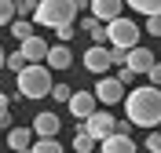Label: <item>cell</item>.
<instances>
[{
    "label": "cell",
    "instance_id": "obj_1",
    "mask_svg": "<svg viewBox=\"0 0 161 153\" xmlns=\"http://www.w3.org/2000/svg\"><path fill=\"white\" fill-rule=\"evenodd\" d=\"M125 117L136 128H158L161 124V88L143 84L125 95Z\"/></svg>",
    "mask_w": 161,
    "mask_h": 153
},
{
    "label": "cell",
    "instance_id": "obj_2",
    "mask_svg": "<svg viewBox=\"0 0 161 153\" xmlns=\"http://www.w3.org/2000/svg\"><path fill=\"white\" fill-rule=\"evenodd\" d=\"M51 73L55 69H51L48 62H30V66L19 73V95L22 99H48L51 88H55Z\"/></svg>",
    "mask_w": 161,
    "mask_h": 153
},
{
    "label": "cell",
    "instance_id": "obj_3",
    "mask_svg": "<svg viewBox=\"0 0 161 153\" xmlns=\"http://www.w3.org/2000/svg\"><path fill=\"white\" fill-rule=\"evenodd\" d=\"M77 18V0H40L33 22L37 26H48V29H59L66 22Z\"/></svg>",
    "mask_w": 161,
    "mask_h": 153
},
{
    "label": "cell",
    "instance_id": "obj_4",
    "mask_svg": "<svg viewBox=\"0 0 161 153\" xmlns=\"http://www.w3.org/2000/svg\"><path fill=\"white\" fill-rule=\"evenodd\" d=\"M106 44L110 48H139V26L132 18H114L106 22Z\"/></svg>",
    "mask_w": 161,
    "mask_h": 153
},
{
    "label": "cell",
    "instance_id": "obj_5",
    "mask_svg": "<svg viewBox=\"0 0 161 153\" xmlns=\"http://www.w3.org/2000/svg\"><path fill=\"white\" fill-rule=\"evenodd\" d=\"M110 66H114L110 44H92V48H84V69L88 73L103 77V73H110Z\"/></svg>",
    "mask_w": 161,
    "mask_h": 153
},
{
    "label": "cell",
    "instance_id": "obj_6",
    "mask_svg": "<svg viewBox=\"0 0 161 153\" xmlns=\"http://www.w3.org/2000/svg\"><path fill=\"white\" fill-rule=\"evenodd\" d=\"M125 84L117 80V77H99V84H95V99H99V106H121L125 102Z\"/></svg>",
    "mask_w": 161,
    "mask_h": 153
},
{
    "label": "cell",
    "instance_id": "obj_7",
    "mask_svg": "<svg viewBox=\"0 0 161 153\" xmlns=\"http://www.w3.org/2000/svg\"><path fill=\"white\" fill-rule=\"evenodd\" d=\"M84 128H88V135L95 139V142H103V139H110L114 131H117V120H114V113H106V110H95L84 120Z\"/></svg>",
    "mask_w": 161,
    "mask_h": 153
},
{
    "label": "cell",
    "instance_id": "obj_8",
    "mask_svg": "<svg viewBox=\"0 0 161 153\" xmlns=\"http://www.w3.org/2000/svg\"><path fill=\"white\" fill-rule=\"evenodd\" d=\"M66 106H70V113L77 120H88L92 113L99 110V99H95V91H73V99L66 102Z\"/></svg>",
    "mask_w": 161,
    "mask_h": 153
},
{
    "label": "cell",
    "instance_id": "obj_9",
    "mask_svg": "<svg viewBox=\"0 0 161 153\" xmlns=\"http://www.w3.org/2000/svg\"><path fill=\"white\" fill-rule=\"evenodd\" d=\"M59 128H62V120H59L51 110L37 113V120H33V131H37V139H55V135H59Z\"/></svg>",
    "mask_w": 161,
    "mask_h": 153
},
{
    "label": "cell",
    "instance_id": "obj_10",
    "mask_svg": "<svg viewBox=\"0 0 161 153\" xmlns=\"http://www.w3.org/2000/svg\"><path fill=\"white\" fill-rule=\"evenodd\" d=\"M154 62H158V59H154V51H150V48H132V51H128V62H125V66H128V69H136L139 77H147Z\"/></svg>",
    "mask_w": 161,
    "mask_h": 153
},
{
    "label": "cell",
    "instance_id": "obj_11",
    "mask_svg": "<svg viewBox=\"0 0 161 153\" xmlns=\"http://www.w3.org/2000/svg\"><path fill=\"white\" fill-rule=\"evenodd\" d=\"M19 51L26 55V62H48L51 44H48V40H40V37H30V40H22V44H19Z\"/></svg>",
    "mask_w": 161,
    "mask_h": 153
},
{
    "label": "cell",
    "instance_id": "obj_12",
    "mask_svg": "<svg viewBox=\"0 0 161 153\" xmlns=\"http://www.w3.org/2000/svg\"><path fill=\"white\" fill-rule=\"evenodd\" d=\"M99 153H136V142H132V135L114 131L110 139H103V142H99Z\"/></svg>",
    "mask_w": 161,
    "mask_h": 153
},
{
    "label": "cell",
    "instance_id": "obj_13",
    "mask_svg": "<svg viewBox=\"0 0 161 153\" xmlns=\"http://www.w3.org/2000/svg\"><path fill=\"white\" fill-rule=\"evenodd\" d=\"M121 8H125V0H92V15H95L99 22L121 18Z\"/></svg>",
    "mask_w": 161,
    "mask_h": 153
},
{
    "label": "cell",
    "instance_id": "obj_14",
    "mask_svg": "<svg viewBox=\"0 0 161 153\" xmlns=\"http://www.w3.org/2000/svg\"><path fill=\"white\" fill-rule=\"evenodd\" d=\"M33 142H37V131L33 128H11L8 131V146L11 150H33Z\"/></svg>",
    "mask_w": 161,
    "mask_h": 153
},
{
    "label": "cell",
    "instance_id": "obj_15",
    "mask_svg": "<svg viewBox=\"0 0 161 153\" xmlns=\"http://www.w3.org/2000/svg\"><path fill=\"white\" fill-rule=\"evenodd\" d=\"M48 66H51V69H70V66H73V51L66 48V44H51Z\"/></svg>",
    "mask_w": 161,
    "mask_h": 153
},
{
    "label": "cell",
    "instance_id": "obj_16",
    "mask_svg": "<svg viewBox=\"0 0 161 153\" xmlns=\"http://www.w3.org/2000/svg\"><path fill=\"white\" fill-rule=\"evenodd\" d=\"M73 150H77V153H92V150H95V139L88 135L84 120H80V124H77V131H73Z\"/></svg>",
    "mask_w": 161,
    "mask_h": 153
},
{
    "label": "cell",
    "instance_id": "obj_17",
    "mask_svg": "<svg viewBox=\"0 0 161 153\" xmlns=\"http://www.w3.org/2000/svg\"><path fill=\"white\" fill-rule=\"evenodd\" d=\"M84 33L92 37V44H106V22H99L95 15L84 18Z\"/></svg>",
    "mask_w": 161,
    "mask_h": 153
},
{
    "label": "cell",
    "instance_id": "obj_18",
    "mask_svg": "<svg viewBox=\"0 0 161 153\" xmlns=\"http://www.w3.org/2000/svg\"><path fill=\"white\" fill-rule=\"evenodd\" d=\"M125 4L132 11H139V15H147V18L150 15H161V0H125Z\"/></svg>",
    "mask_w": 161,
    "mask_h": 153
},
{
    "label": "cell",
    "instance_id": "obj_19",
    "mask_svg": "<svg viewBox=\"0 0 161 153\" xmlns=\"http://www.w3.org/2000/svg\"><path fill=\"white\" fill-rule=\"evenodd\" d=\"M11 33H15V40H30V37H37V33H33V18H15L11 22Z\"/></svg>",
    "mask_w": 161,
    "mask_h": 153
},
{
    "label": "cell",
    "instance_id": "obj_20",
    "mask_svg": "<svg viewBox=\"0 0 161 153\" xmlns=\"http://www.w3.org/2000/svg\"><path fill=\"white\" fill-rule=\"evenodd\" d=\"M30 153H62V142L59 139H37Z\"/></svg>",
    "mask_w": 161,
    "mask_h": 153
},
{
    "label": "cell",
    "instance_id": "obj_21",
    "mask_svg": "<svg viewBox=\"0 0 161 153\" xmlns=\"http://www.w3.org/2000/svg\"><path fill=\"white\" fill-rule=\"evenodd\" d=\"M15 18H19L15 15V0H0V26H11Z\"/></svg>",
    "mask_w": 161,
    "mask_h": 153
},
{
    "label": "cell",
    "instance_id": "obj_22",
    "mask_svg": "<svg viewBox=\"0 0 161 153\" xmlns=\"http://www.w3.org/2000/svg\"><path fill=\"white\" fill-rule=\"evenodd\" d=\"M37 4L40 0H15V15L19 18H30V15H37Z\"/></svg>",
    "mask_w": 161,
    "mask_h": 153
},
{
    "label": "cell",
    "instance_id": "obj_23",
    "mask_svg": "<svg viewBox=\"0 0 161 153\" xmlns=\"http://www.w3.org/2000/svg\"><path fill=\"white\" fill-rule=\"evenodd\" d=\"M26 66H30V62H26V55H22V51H11V55H8V69L22 73V69H26Z\"/></svg>",
    "mask_w": 161,
    "mask_h": 153
},
{
    "label": "cell",
    "instance_id": "obj_24",
    "mask_svg": "<svg viewBox=\"0 0 161 153\" xmlns=\"http://www.w3.org/2000/svg\"><path fill=\"white\" fill-rule=\"evenodd\" d=\"M11 124V99L0 91V128H8Z\"/></svg>",
    "mask_w": 161,
    "mask_h": 153
},
{
    "label": "cell",
    "instance_id": "obj_25",
    "mask_svg": "<svg viewBox=\"0 0 161 153\" xmlns=\"http://www.w3.org/2000/svg\"><path fill=\"white\" fill-rule=\"evenodd\" d=\"M51 95H55V102H70L73 99V88H70V84H55Z\"/></svg>",
    "mask_w": 161,
    "mask_h": 153
},
{
    "label": "cell",
    "instance_id": "obj_26",
    "mask_svg": "<svg viewBox=\"0 0 161 153\" xmlns=\"http://www.w3.org/2000/svg\"><path fill=\"white\" fill-rule=\"evenodd\" d=\"M136 77H139L136 69H128V66H117V80L125 84V88H128V84H136Z\"/></svg>",
    "mask_w": 161,
    "mask_h": 153
},
{
    "label": "cell",
    "instance_id": "obj_27",
    "mask_svg": "<svg viewBox=\"0 0 161 153\" xmlns=\"http://www.w3.org/2000/svg\"><path fill=\"white\" fill-rule=\"evenodd\" d=\"M73 33H77V26H73V22H66V26H59V29H55V37H59V44H66V40H73Z\"/></svg>",
    "mask_w": 161,
    "mask_h": 153
},
{
    "label": "cell",
    "instance_id": "obj_28",
    "mask_svg": "<svg viewBox=\"0 0 161 153\" xmlns=\"http://www.w3.org/2000/svg\"><path fill=\"white\" fill-rule=\"evenodd\" d=\"M143 146H147V153H161V131L147 135V139H143Z\"/></svg>",
    "mask_w": 161,
    "mask_h": 153
},
{
    "label": "cell",
    "instance_id": "obj_29",
    "mask_svg": "<svg viewBox=\"0 0 161 153\" xmlns=\"http://www.w3.org/2000/svg\"><path fill=\"white\" fill-rule=\"evenodd\" d=\"M147 33H150V37H161V15H150V18H147Z\"/></svg>",
    "mask_w": 161,
    "mask_h": 153
},
{
    "label": "cell",
    "instance_id": "obj_30",
    "mask_svg": "<svg viewBox=\"0 0 161 153\" xmlns=\"http://www.w3.org/2000/svg\"><path fill=\"white\" fill-rule=\"evenodd\" d=\"M110 55H114V66H125L128 62V48H110Z\"/></svg>",
    "mask_w": 161,
    "mask_h": 153
},
{
    "label": "cell",
    "instance_id": "obj_31",
    "mask_svg": "<svg viewBox=\"0 0 161 153\" xmlns=\"http://www.w3.org/2000/svg\"><path fill=\"white\" fill-rule=\"evenodd\" d=\"M147 80H150L154 88H161V62H154V66H150V73H147Z\"/></svg>",
    "mask_w": 161,
    "mask_h": 153
},
{
    "label": "cell",
    "instance_id": "obj_32",
    "mask_svg": "<svg viewBox=\"0 0 161 153\" xmlns=\"http://www.w3.org/2000/svg\"><path fill=\"white\" fill-rule=\"evenodd\" d=\"M132 128H136V124H132L128 117H125V120H117V131H121V135H132Z\"/></svg>",
    "mask_w": 161,
    "mask_h": 153
},
{
    "label": "cell",
    "instance_id": "obj_33",
    "mask_svg": "<svg viewBox=\"0 0 161 153\" xmlns=\"http://www.w3.org/2000/svg\"><path fill=\"white\" fill-rule=\"evenodd\" d=\"M4 66H8V55H4V48H0V69H4Z\"/></svg>",
    "mask_w": 161,
    "mask_h": 153
},
{
    "label": "cell",
    "instance_id": "obj_34",
    "mask_svg": "<svg viewBox=\"0 0 161 153\" xmlns=\"http://www.w3.org/2000/svg\"><path fill=\"white\" fill-rule=\"evenodd\" d=\"M15 153H30V150H15Z\"/></svg>",
    "mask_w": 161,
    "mask_h": 153
}]
</instances>
